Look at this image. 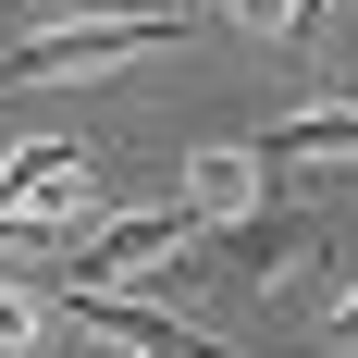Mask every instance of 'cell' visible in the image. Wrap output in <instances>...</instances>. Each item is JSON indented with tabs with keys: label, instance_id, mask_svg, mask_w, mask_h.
I'll return each instance as SVG.
<instances>
[{
	"label": "cell",
	"instance_id": "7a4b0ae2",
	"mask_svg": "<svg viewBox=\"0 0 358 358\" xmlns=\"http://www.w3.org/2000/svg\"><path fill=\"white\" fill-rule=\"evenodd\" d=\"M0 210L87 248V235H99V148H87V136H25V148H0Z\"/></svg>",
	"mask_w": 358,
	"mask_h": 358
},
{
	"label": "cell",
	"instance_id": "52a82bcc",
	"mask_svg": "<svg viewBox=\"0 0 358 358\" xmlns=\"http://www.w3.org/2000/svg\"><path fill=\"white\" fill-rule=\"evenodd\" d=\"M37 346H62V296L25 285V272H0V358H37Z\"/></svg>",
	"mask_w": 358,
	"mask_h": 358
},
{
	"label": "cell",
	"instance_id": "ba28073f",
	"mask_svg": "<svg viewBox=\"0 0 358 358\" xmlns=\"http://www.w3.org/2000/svg\"><path fill=\"white\" fill-rule=\"evenodd\" d=\"M235 25H259V37H296V0H222Z\"/></svg>",
	"mask_w": 358,
	"mask_h": 358
},
{
	"label": "cell",
	"instance_id": "6da1fadb",
	"mask_svg": "<svg viewBox=\"0 0 358 358\" xmlns=\"http://www.w3.org/2000/svg\"><path fill=\"white\" fill-rule=\"evenodd\" d=\"M161 37H185L173 0H148V13H74V25H37L0 50V87H62V74H111L136 62V50H161Z\"/></svg>",
	"mask_w": 358,
	"mask_h": 358
},
{
	"label": "cell",
	"instance_id": "5b68a950",
	"mask_svg": "<svg viewBox=\"0 0 358 358\" xmlns=\"http://www.w3.org/2000/svg\"><path fill=\"white\" fill-rule=\"evenodd\" d=\"M259 185H272L259 136H222V148H198V161H185V210H198V222H248Z\"/></svg>",
	"mask_w": 358,
	"mask_h": 358
},
{
	"label": "cell",
	"instance_id": "8992f818",
	"mask_svg": "<svg viewBox=\"0 0 358 358\" xmlns=\"http://www.w3.org/2000/svg\"><path fill=\"white\" fill-rule=\"evenodd\" d=\"M259 161L285 173V161H358V99H322V111H285L272 136H259Z\"/></svg>",
	"mask_w": 358,
	"mask_h": 358
},
{
	"label": "cell",
	"instance_id": "7c38bea8",
	"mask_svg": "<svg viewBox=\"0 0 358 358\" xmlns=\"http://www.w3.org/2000/svg\"><path fill=\"white\" fill-rule=\"evenodd\" d=\"M346 13H358V0H346Z\"/></svg>",
	"mask_w": 358,
	"mask_h": 358
},
{
	"label": "cell",
	"instance_id": "8fae6325",
	"mask_svg": "<svg viewBox=\"0 0 358 358\" xmlns=\"http://www.w3.org/2000/svg\"><path fill=\"white\" fill-rule=\"evenodd\" d=\"M173 13H210V0H173Z\"/></svg>",
	"mask_w": 358,
	"mask_h": 358
},
{
	"label": "cell",
	"instance_id": "9c48e42d",
	"mask_svg": "<svg viewBox=\"0 0 358 358\" xmlns=\"http://www.w3.org/2000/svg\"><path fill=\"white\" fill-rule=\"evenodd\" d=\"M334 346H346V358H358V285H346V296H334Z\"/></svg>",
	"mask_w": 358,
	"mask_h": 358
},
{
	"label": "cell",
	"instance_id": "3957f363",
	"mask_svg": "<svg viewBox=\"0 0 358 358\" xmlns=\"http://www.w3.org/2000/svg\"><path fill=\"white\" fill-rule=\"evenodd\" d=\"M62 334H111L124 358H222L198 322H173V309H148L124 285H62Z\"/></svg>",
	"mask_w": 358,
	"mask_h": 358
},
{
	"label": "cell",
	"instance_id": "30bf717a",
	"mask_svg": "<svg viewBox=\"0 0 358 358\" xmlns=\"http://www.w3.org/2000/svg\"><path fill=\"white\" fill-rule=\"evenodd\" d=\"M50 358H124V346H111V334H62Z\"/></svg>",
	"mask_w": 358,
	"mask_h": 358
},
{
	"label": "cell",
	"instance_id": "277c9868",
	"mask_svg": "<svg viewBox=\"0 0 358 358\" xmlns=\"http://www.w3.org/2000/svg\"><path fill=\"white\" fill-rule=\"evenodd\" d=\"M198 235H210V222L185 210V198H161V210H111L99 235H87V248L62 259V285H136V272H148L161 248H198Z\"/></svg>",
	"mask_w": 358,
	"mask_h": 358
}]
</instances>
